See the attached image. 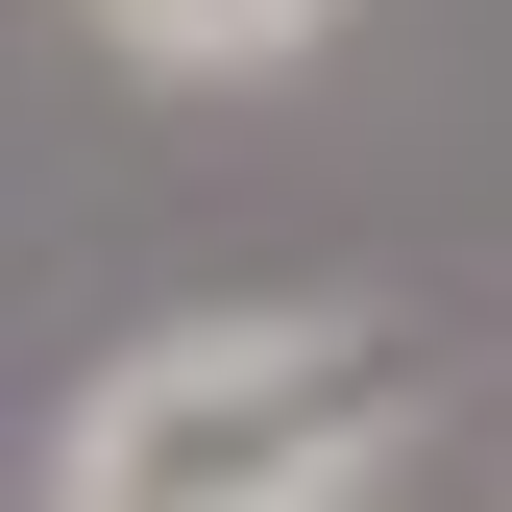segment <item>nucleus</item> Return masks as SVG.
<instances>
[{
    "label": "nucleus",
    "instance_id": "f257e3e1",
    "mask_svg": "<svg viewBox=\"0 0 512 512\" xmlns=\"http://www.w3.org/2000/svg\"><path fill=\"white\" fill-rule=\"evenodd\" d=\"M391 439V342L366 317H171L122 342L74 439H49V512H293Z\"/></svg>",
    "mask_w": 512,
    "mask_h": 512
},
{
    "label": "nucleus",
    "instance_id": "f03ea898",
    "mask_svg": "<svg viewBox=\"0 0 512 512\" xmlns=\"http://www.w3.org/2000/svg\"><path fill=\"white\" fill-rule=\"evenodd\" d=\"M122 49H147V74H293L317 25H342V0H98Z\"/></svg>",
    "mask_w": 512,
    "mask_h": 512
}]
</instances>
